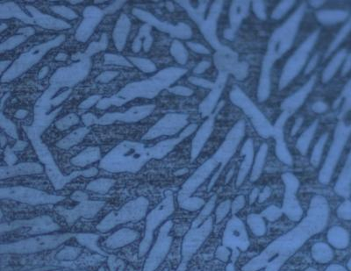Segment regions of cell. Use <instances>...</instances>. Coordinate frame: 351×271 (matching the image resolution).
Masks as SVG:
<instances>
[{
  "label": "cell",
  "mask_w": 351,
  "mask_h": 271,
  "mask_svg": "<svg viewBox=\"0 0 351 271\" xmlns=\"http://www.w3.org/2000/svg\"><path fill=\"white\" fill-rule=\"evenodd\" d=\"M187 69L169 67L160 70L156 75L147 79L127 83L111 98H103L96 105L99 110H105L111 106H122L136 98L152 99L158 96L162 90L169 89L177 80L184 76Z\"/></svg>",
  "instance_id": "cell-1"
},
{
  "label": "cell",
  "mask_w": 351,
  "mask_h": 271,
  "mask_svg": "<svg viewBox=\"0 0 351 271\" xmlns=\"http://www.w3.org/2000/svg\"><path fill=\"white\" fill-rule=\"evenodd\" d=\"M151 159L150 147L137 141H124L102 158L99 167L112 173H137Z\"/></svg>",
  "instance_id": "cell-2"
},
{
  "label": "cell",
  "mask_w": 351,
  "mask_h": 271,
  "mask_svg": "<svg viewBox=\"0 0 351 271\" xmlns=\"http://www.w3.org/2000/svg\"><path fill=\"white\" fill-rule=\"evenodd\" d=\"M71 58L75 62L59 68L54 73L49 81V87L37 100V104L42 105L50 101L61 89H72L89 75L92 66L91 58L86 56L84 53H76Z\"/></svg>",
  "instance_id": "cell-3"
},
{
  "label": "cell",
  "mask_w": 351,
  "mask_h": 271,
  "mask_svg": "<svg viewBox=\"0 0 351 271\" xmlns=\"http://www.w3.org/2000/svg\"><path fill=\"white\" fill-rule=\"evenodd\" d=\"M23 128L33 145L40 163L43 164L45 172L47 174V177L50 180L51 184L54 186L55 191H60L64 188L66 185H68L69 182L74 180L76 177H93L98 175V170L95 167L87 170L74 171L72 173H70V175H63L54 162V157L52 156L49 149L40 140V135L33 134L31 131L26 129L25 127Z\"/></svg>",
  "instance_id": "cell-4"
},
{
  "label": "cell",
  "mask_w": 351,
  "mask_h": 271,
  "mask_svg": "<svg viewBox=\"0 0 351 271\" xmlns=\"http://www.w3.org/2000/svg\"><path fill=\"white\" fill-rule=\"evenodd\" d=\"M76 234L65 233L59 235H37L30 238L20 240L15 243L1 244L0 254H14V255H29L39 253L42 251L54 250L61 246L69 239L75 238Z\"/></svg>",
  "instance_id": "cell-5"
},
{
  "label": "cell",
  "mask_w": 351,
  "mask_h": 271,
  "mask_svg": "<svg viewBox=\"0 0 351 271\" xmlns=\"http://www.w3.org/2000/svg\"><path fill=\"white\" fill-rule=\"evenodd\" d=\"M66 40L65 34H60L54 39L47 40L44 43L39 44L34 46L30 50L20 54L14 62H12L11 67L5 71L1 76L2 83H9L12 80L23 75L28 69H31L33 65L40 62V60L47 54L48 51L59 47Z\"/></svg>",
  "instance_id": "cell-6"
},
{
  "label": "cell",
  "mask_w": 351,
  "mask_h": 271,
  "mask_svg": "<svg viewBox=\"0 0 351 271\" xmlns=\"http://www.w3.org/2000/svg\"><path fill=\"white\" fill-rule=\"evenodd\" d=\"M149 199L139 197L126 203L119 211L111 212L98 225V231L105 234L120 225L139 222L147 216L149 209Z\"/></svg>",
  "instance_id": "cell-7"
},
{
  "label": "cell",
  "mask_w": 351,
  "mask_h": 271,
  "mask_svg": "<svg viewBox=\"0 0 351 271\" xmlns=\"http://www.w3.org/2000/svg\"><path fill=\"white\" fill-rule=\"evenodd\" d=\"M174 212V201L172 192H168L165 198L156 208L146 216L143 239L139 246V257H144L152 246L154 233L163 221H166Z\"/></svg>",
  "instance_id": "cell-8"
},
{
  "label": "cell",
  "mask_w": 351,
  "mask_h": 271,
  "mask_svg": "<svg viewBox=\"0 0 351 271\" xmlns=\"http://www.w3.org/2000/svg\"><path fill=\"white\" fill-rule=\"evenodd\" d=\"M0 199H11L30 206L55 205L66 199L64 196L53 195L47 192L25 186H12L0 189Z\"/></svg>",
  "instance_id": "cell-9"
},
{
  "label": "cell",
  "mask_w": 351,
  "mask_h": 271,
  "mask_svg": "<svg viewBox=\"0 0 351 271\" xmlns=\"http://www.w3.org/2000/svg\"><path fill=\"white\" fill-rule=\"evenodd\" d=\"M61 227L48 215H42L29 220L4 222L0 225V234L20 231L22 235H43L59 231Z\"/></svg>",
  "instance_id": "cell-10"
},
{
  "label": "cell",
  "mask_w": 351,
  "mask_h": 271,
  "mask_svg": "<svg viewBox=\"0 0 351 271\" xmlns=\"http://www.w3.org/2000/svg\"><path fill=\"white\" fill-rule=\"evenodd\" d=\"M172 225L171 221H167L160 228L156 243L149 250L142 271H156L165 259L172 243V237L170 235Z\"/></svg>",
  "instance_id": "cell-11"
},
{
  "label": "cell",
  "mask_w": 351,
  "mask_h": 271,
  "mask_svg": "<svg viewBox=\"0 0 351 271\" xmlns=\"http://www.w3.org/2000/svg\"><path fill=\"white\" fill-rule=\"evenodd\" d=\"M188 124V115L182 113H168L160 119L142 136L143 141H151L160 136H173Z\"/></svg>",
  "instance_id": "cell-12"
},
{
  "label": "cell",
  "mask_w": 351,
  "mask_h": 271,
  "mask_svg": "<svg viewBox=\"0 0 351 271\" xmlns=\"http://www.w3.org/2000/svg\"><path fill=\"white\" fill-rule=\"evenodd\" d=\"M132 13L141 21L145 22V24H149L152 27L157 29L160 32L168 33L173 38L187 40L192 37V29L188 25H186L183 22L178 23V25H172L168 22L160 20L151 12L145 11L140 8H134L132 10Z\"/></svg>",
  "instance_id": "cell-13"
},
{
  "label": "cell",
  "mask_w": 351,
  "mask_h": 271,
  "mask_svg": "<svg viewBox=\"0 0 351 271\" xmlns=\"http://www.w3.org/2000/svg\"><path fill=\"white\" fill-rule=\"evenodd\" d=\"M156 109V105H137L128 109L125 112H108L100 117L97 121L98 125L108 126L115 123L117 121L125 123H135L149 117Z\"/></svg>",
  "instance_id": "cell-14"
},
{
  "label": "cell",
  "mask_w": 351,
  "mask_h": 271,
  "mask_svg": "<svg viewBox=\"0 0 351 271\" xmlns=\"http://www.w3.org/2000/svg\"><path fill=\"white\" fill-rule=\"evenodd\" d=\"M104 201L97 200H87L84 202L78 203L77 206L71 209H67L62 206H56L55 212L65 220L66 223L72 226L76 221L81 218L83 219H93L101 211L105 206Z\"/></svg>",
  "instance_id": "cell-15"
},
{
  "label": "cell",
  "mask_w": 351,
  "mask_h": 271,
  "mask_svg": "<svg viewBox=\"0 0 351 271\" xmlns=\"http://www.w3.org/2000/svg\"><path fill=\"white\" fill-rule=\"evenodd\" d=\"M105 15H106L105 11L96 5H88L84 8L83 20L76 29L75 40L82 43L86 42L93 34L95 29L100 24Z\"/></svg>",
  "instance_id": "cell-16"
},
{
  "label": "cell",
  "mask_w": 351,
  "mask_h": 271,
  "mask_svg": "<svg viewBox=\"0 0 351 271\" xmlns=\"http://www.w3.org/2000/svg\"><path fill=\"white\" fill-rule=\"evenodd\" d=\"M25 8L26 11H28L30 16L33 18V25H38L42 28L56 31L71 28V25L69 22L61 18H55L51 15L42 13L33 5L26 4Z\"/></svg>",
  "instance_id": "cell-17"
},
{
  "label": "cell",
  "mask_w": 351,
  "mask_h": 271,
  "mask_svg": "<svg viewBox=\"0 0 351 271\" xmlns=\"http://www.w3.org/2000/svg\"><path fill=\"white\" fill-rule=\"evenodd\" d=\"M196 128H197V125L195 124L190 125L182 132L178 137L160 141L155 146L150 147L152 159H163V157H165L169 153L173 150L178 143H180L183 140H185V138L191 135L196 130Z\"/></svg>",
  "instance_id": "cell-18"
},
{
  "label": "cell",
  "mask_w": 351,
  "mask_h": 271,
  "mask_svg": "<svg viewBox=\"0 0 351 271\" xmlns=\"http://www.w3.org/2000/svg\"><path fill=\"white\" fill-rule=\"evenodd\" d=\"M44 170L43 166L37 163H22L15 164L13 166H1L0 179L4 180L10 177L41 174Z\"/></svg>",
  "instance_id": "cell-19"
},
{
  "label": "cell",
  "mask_w": 351,
  "mask_h": 271,
  "mask_svg": "<svg viewBox=\"0 0 351 271\" xmlns=\"http://www.w3.org/2000/svg\"><path fill=\"white\" fill-rule=\"evenodd\" d=\"M139 235V233L134 229L122 228L108 236L104 242V245L109 250H118L134 243Z\"/></svg>",
  "instance_id": "cell-20"
},
{
  "label": "cell",
  "mask_w": 351,
  "mask_h": 271,
  "mask_svg": "<svg viewBox=\"0 0 351 271\" xmlns=\"http://www.w3.org/2000/svg\"><path fill=\"white\" fill-rule=\"evenodd\" d=\"M131 20L125 13L120 15V18L116 22L115 26L112 32V39L114 41L117 50L123 51L127 43L128 34L130 33Z\"/></svg>",
  "instance_id": "cell-21"
},
{
  "label": "cell",
  "mask_w": 351,
  "mask_h": 271,
  "mask_svg": "<svg viewBox=\"0 0 351 271\" xmlns=\"http://www.w3.org/2000/svg\"><path fill=\"white\" fill-rule=\"evenodd\" d=\"M17 18L26 25H33V18L23 11L17 3L12 1L0 3V19Z\"/></svg>",
  "instance_id": "cell-22"
},
{
  "label": "cell",
  "mask_w": 351,
  "mask_h": 271,
  "mask_svg": "<svg viewBox=\"0 0 351 271\" xmlns=\"http://www.w3.org/2000/svg\"><path fill=\"white\" fill-rule=\"evenodd\" d=\"M152 26L149 24L141 25L139 29L137 36L135 37L132 43V51L134 53H139L141 47H143L145 53H148L151 49L153 45V37L151 35Z\"/></svg>",
  "instance_id": "cell-23"
},
{
  "label": "cell",
  "mask_w": 351,
  "mask_h": 271,
  "mask_svg": "<svg viewBox=\"0 0 351 271\" xmlns=\"http://www.w3.org/2000/svg\"><path fill=\"white\" fill-rule=\"evenodd\" d=\"M101 159L100 148L98 146H94V147H88L82 152H80L78 155L74 156L72 159L70 160V163L75 166L84 168L98 161H101Z\"/></svg>",
  "instance_id": "cell-24"
},
{
  "label": "cell",
  "mask_w": 351,
  "mask_h": 271,
  "mask_svg": "<svg viewBox=\"0 0 351 271\" xmlns=\"http://www.w3.org/2000/svg\"><path fill=\"white\" fill-rule=\"evenodd\" d=\"M91 129L89 127H83L77 128L76 130L72 131L71 133L67 134L65 137L56 142V147L61 149H69L75 147L76 145L79 144L80 142L84 140L87 134L90 133Z\"/></svg>",
  "instance_id": "cell-25"
},
{
  "label": "cell",
  "mask_w": 351,
  "mask_h": 271,
  "mask_svg": "<svg viewBox=\"0 0 351 271\" xmlns=\"http://www.w3.org/2000/svg\"><path fill=\"white\" fill-rule=\"evenodd\" d=\"M75 238L80 245L86 248L87 250L95 252V253L99 254L104 257L107 256V254L105 253V251H103L100 249V247L98 246L99 235H96V234H90V233H78V234H76Z\"/></svg>",
  "instance_id": "cell-26"
},
{
  "label": "cell",
  "mask_w": 351,
  "mask_h": 271,
  "mask_svg": "<svg viewBox=\"0 0 351 271\" xmlns=\"http://www.w3.org/2000/svg\"><path fill=\"white\" fill-rule=\"evenodd\" d=\"M116 180L112 178H98L91 181L86 186V190L99 194H106L115 185Z\"/></svg>",
  "instance_id": "cell-27"
},
{
  "label": "cell",
  "mask_w": 351,
  "mask_h": 271,
  "mask_svg": "<svg viewBox=\"0 0 351 271\" xmlns=\"http://www.w3.org/2000/svg\"><path fill=\"white\" fill-rule=\"evenodd\" d=\"M170 54L173 56L176 62L185 65L188 61L189 54L185 46L178 40H174L170 47Z\"/></svg>",
  "instance_id": "cell-28"
},
{
  "label": "cell",
  "mask_w": 351,
  "mask_h": 271,
  "mask_svg": "<svg viewBox=\"0 0 351 271\" xmlns=\"http://www.w3.org/2000/svg\"><path fill=\"white\" fill-rule=\"evenodd\" d=\"M82 251L83 250L81 248L68 245V246L63 247L62 250L56 254L55 258L58 261H64V262L76 260L80 257Z\"/></svg>",
  "instance_id": "cell-29"
},
{
  "label": "cell",
  "mask_w": 351,
  "mask_h": 271,
  "mask_svg": "<svg viewBox=\"0 0 351 271\" xmlns=\"http://www.w3.org/2000/svg\"><path fill=\"white\" fill-rule=\"evenodd\" d=\"M108 36H107L106 33H103L98 41H93V42H91V43L88 46L86 50L84 52V54H85L86 56H88V57L91 58V56H93L94 54H98L99 52L105 50V49L107 48V47H108Z\"/></svg>",
  "instance_id": "cell-30"
},
{
  "label": "cell",
  "mask_w": 351,
  "mask_h": 271,
  "mask_svg": "<svg viewBox=\"0 0 351 271\" xmlns=\"http://www.w3.org/2000/svg\"><path fill=\"white\" fill-rule=\"evenodd\" d=\"M128 61L137 69L144 73H153L156 71V66L154 62L147 58L129 56Z\"/></svg>",
  "instance_id": "cell-31"
},
{
  "label": "cell",
  "mask_w": 351,
  "mask_h": 271,
  "mask_svg": "<svg viewBox=\"0 0 351 271\" xmlns=\"http://www.w3.org/2000/svg\"><path fill=\"white\" fill-rule=\"evenodd\" d=\"M29 35L26 34H15L13 36L8 38L7 40H4L0 45V52L4 53V51L12 50L15 47H18L20 44L25 42V40L29 38Z\"/></svg>",
  "instance_id": "cell-32"
},
{
  "label": "cell",
  "mask_w": 351,
  "mask_h": 271,
  "mask_svg": "<svg viewBox=\"0 0 351 271\" xmlns=\"http://www.w3.org/2000/svg\"><path fill=\"white\" fill-rule=\"evenodd\" d=\"M79 121V117L76 115V113H69L62 119H58L55 122V127L59 131H65L77 125Z\"/></svg>",
  "instance_id": "cell-33"
},
{
  "label": "cell",
  "mask_w": 351,
  "mask_h": 271,
  "mask_svg": "<svg viewBox=\"0 0 351 271\" xmlns=\"http://www.w3.org/2000/svg\"><path fill=\"white\" fill-rule=\"evenodd\" d=\"M104 64L105 65L124 66V67H128V68H132L134 66L127 58H125L120 54H111V53H107L104 55Z\"/></svg>",
  "instance_id": "cell-34"
},
{
  "label": "cell",
  "mask_w": 351,
  "mask_h": 271,
  "mask_svg": "<svg viewBox=\"0 0 351 271\" xmlns=\"http://www.w3.org/2000/svg\"><path fill=\"white\" fill-rule=\"evenodd\" d=\"M51 11H53L55 14L59 15L62 18H66L68 20H74L76 18H78V14L76 11H73L72 9L62 5V4H55L50 6Z\"/></svg>",
  "instance_id": "cell-35"
},
{
  "label": "cell",
  "mask_w": 351,
  "mask_h": 271,
  "mask_svg": "<svg viewBox=\"0 0 351 271\" xmlns=\"http://www.w3.org/2000/svg\"><path fill=\"white\" fill-rule=\"evenodd\" d=\"M0 126L5 131V133H6L9 136H11V138L18 140V135L17 127H16V126H15L14 123H13L12 121H11L10 119L4 117L2 111H1V113H0Z\"/></svg>",
  "instance_id": "cell-36"
},
{
  "label": "cell",
  "mask_w": 351,
  "mask_h": 271,
  "mask_svg": "<svg viewBox=\"0 0 351 271\" xmlns=\"http://www.w3.org/2000/svg\"><path fill=\"white\" fill-rule=\"evenodd\" d=\"M107 265L110 271H125V264L123 261L115 256H109Z\"/></svg>",
  "instance_id": "cell-37"
},
{
  "label": "cell",
  "mask_w": 351,
  "mask_h": 271,
  "mask_svg": "<svg viewBox=\"0 0 351 271\" xmlns=\"http://www.w3.org/2000/svg\"><path fill=\"white\" fill-rule=\"evenodd\" d=\"M120 75V72L119 71H114V70H107V71H104V72L100 73L97 77L95 81L97 83H107L109 82H111L112 80L116 78L117 76Z\"/></svg>",
  "instance_id": "cell-38"
},
{
  "label": "cell",
  "mask_w": 351,
  "mask_h": 271,
  "mask_svg": "<svg viewBox=\"0 0 351 271\" xmlns=\"http://www.w3.org/2000/svg\"><path fill=\"white\" fill-rule=\"evenodd\" d=\"M103 97L101 95H92V96H90L89 98H86L85 100H83L79 105H78V108L82 109V110H87V109L91 108L92 106H94L95 105H98V102L101 100Z\"/></svg>",
  "instance_id": "cell-39"
},
{
  "label": "cell",
  "mask_w": 351,
  "mask_h": 271,
  "mask_svg": "<svg viewBox=\"0 0 351 271\" xmlns=\"http://www.w3.org/2000/svg\"><path fill=\"white\" fill-rule=\"evenodd\" d=\"M168 90L173 94L183 96V97H189V96H192L193 94V90L192 89L187 88V87L180 86V85L170 87L168 89Z\"/></svg>",
  "instance_id": "cell-40"
},
{
  "label": "cell",
  "mask_w": 351,
  "mask_h": 271,
  "mask_svg": "<svg viewBox=\"0 0 351 271\" xmlns=\"http://www.w3.org/2000/svg\"><path fill=\"white\" fill-rule=\"evenodd\" d=\"M17 161H18V157L11 150V148L7 146L4 149V162L7 163L8 166H13L17 163Z\"/></svg>",
  "instance_id": "cell-41"
},
{
  "label": "cell",
  "mask_w": 351,
  "mask_h": 271,
  "mask_svg": "<svg viewBox=\"0 0 351 271\" xmlns=\"http://www.w3.org/2000/svg\"><path fill=\"white\" fill-rule=\"evenodd\" d=\"M81 119H82L83 123L84 124V127H90L92 125L97 124L98 118L91 112H87L81 117Z\"/></svg>",
  "instance_id": "cell-42"
},
{
  "label": "cell",
  "mask_w": 351,
  "mask_h": 271,
  "mask_svg": "<svg viewBox=\"0 0 351 271\" xmlns=\"http://www.w3.org/2000/svg\"><path fill=\"white\" fill-rule=\"evenodd\" d=\"M124 4H126V1H125V0L115 1V2H113L112 4H109L107 7L104 9L105 14L107 15L114 13V12H116L118 10H120V8L123 6Z\"/></svg>",
  "instance_id": "cell-43"
},
{
  "label": "cell",
  "mask_w": 351,
  "mask_h": 271,
  "mask_svg": "<svg viewBox=\"0 0 351 271\" xmlns=\"http://www.w3.org/2000/svg\"><path fill=\"white\" fill-rule=\"evenodd\" d=\"M70 199H72L73 201L82 203L89 200V196L82 191H76V192H73L72 195L70 196Z\"/></svg>",
  "instance_id": "cell-44"
},
{
  "label": "cell",
  "mask_w": 351,
  "mask_h": 271,
  "mask_svg": "<svg viewBox=\"0 0 351 271\" xmlns=\"http://www.w3.org/2000/svg\"><path fill=\"white\" fill-rule=\"evenodd\" d=\"M188 47L192 49V50L194 51L196 53H199V54H208V50H207L206 47L200 45V44L193 43V42H188L187 43Z\"/></svg>",
  "instance_id": "cell-45"
},
{
  "label": "cell",
  "mask_w": 351,
  "mask_h": 271,
  "mask_svg": "<svg viewBox=\"0 0 351 271\" xmlns=\"http://www.w3.org/2000/svg\"><path fill=\"white\" fill-rule=\"evenodd\" d=\"M27 145H28V143H27L26 141H19V140H18V141H16L14 146L11 148V150H12L13 152H19V151L24 150V149L27 147Z\"/></svg>",
  "instance_id": "cell-46"
},
{
  "label": "cell",
  "mask_w": 351,
  "mask_h": 271,
  "mask_svg": "<svg viewBox=\"0 0 351 271\" xmlns=\"http://www.w3.org/2000/svg\"><path fill=\"white\" fill-rule=\"evenodd\" d=\"M17 33L18 34H26V35H29V36L31 37L35 33V30H34L33 26H25V27L18 29Z\"/></svg>",
  "instance_id": "cell-47"
},
{
  "label": "cell",
  "mask_w": 351,
  "mask_h": 271,
  "mask_svg": "<svg viewBox=\"0 0 351 271\" xmlns=\"http://www.w3.org/2000/svg\"><path fill=\"white\" fill-rule=\"evenodd\" d=\"M208 67H209V62H201L200 63H199L198 66L194 69L193 73H194V74H201V73L204 72Z\"/></svg>",
  "instance_id": "cell-48"
},
{
  "label": "cell",
  "mask_w": 351,
  "mask_h": 271,
  "mask_svg": "<svg viewBox=\"0 0 351 271\" xmlns=\"http://www.w3.org/2000/svg\"><path fill=\"white\" fill-rule=\"evenodd\" d=\"M11 64H12V62L10 61V60L1 61V62H0V73L3 75V74L11 67Z\"/></svg>",
  "instance_id": "cell-49"
},
{
  "label": "cell",
  "mask_w": 351,
  "mask_h": 271,
  "mask_svg": "<svg viewBox=\"0 0 351 271\" xmlns=\"http://www.w3.org/2000/svg\"><path fill=\"white\" fill-rule=\"evenodd\" d=\"M27 115H28V111L20 109V110H18V111L16 112V113L14 114V117L16 119H25V117Z\"/></svg>",
  "instance_id": "cell-50"
},
{
  "label": "cell",
  "mask_w": 351,
  "mask_h": 271,
  "mask_svg": "<svg viewBox=\"0 0 351 271\" xmlns=\"http://www.w3.org/2000/svg\"><path fill=\"white\" fill-rule=\"evenodd\" d=\"M48 72H49V68L47 66L43 67L42 69H40V71H39V74H38L39 79H42L44 77H46Z\"/></svg>",
  "instance_id": "cell-51"
},
{
  "label": "cell",
  "mask_w": 351,
  "mask_h": 271,
  "mask_svg": "<svg viewBox=\"0 0 351 271\" xmlns=\"http://www.w3.org/2000/svg\"><path fill=\"white\" fill-rule=\"evenodd\" d=\"M69 57L68 54H65V53H58L57 55L55 56V61L57 62H64Z\"/></svg>",
  "instance_id": "cell-52"
},
{
  "label": "cell",
  "mask_w": 351,
  "mask_h": 271,
  "mask_svg": "<svg viewBox=\"0 0 351 271\" xmlns=\"http://www.w3.org/2000/svg\"><path fill=\"white\" fill-rule=\"evenodd\" d=\"M166 7L167 9L169 10V11H170V12H172V11H175V6H174V4L172 2H167Z\"/></svg>",
  "instance_id": "cell-53"
},
{
  "label": "cell",
  "mask_w": 351,
  "mask_h": 271,
  "mask_svg": "<svg viewBox=\"0 0 351 271\" xmlns=\"http://www.w3.org/2000/svg\"><path fill=\"white\" fill-rule=\"evenodd\" d=\"M188 172V170L187 169H184V170H178L177 172H175V176H180V175H184V174Z\"/></svg>",
  "instance_id": "cell-54"
},
{
  "label": "cell",
  "mask_w": 351,
  "mask_h": 271,
  "mask_svg": "<svg viewBox=\"0 0 351 271\" xmlns=\"http://www.w3.org/2000/svg\"><path fill=\"white\" fill-rule=\"evenodd\" d=\"M0 140H1V148H3L4 146H5V143H6V139H5L4 135L2 134V135H1V138H0Z\"/></svg>",
  "instance_id": "cell-55"
},
{
  "label": "cell",
  "mask_w": 351,
  "mask_h": 271,
  "mask_svg": "<svg viewBox=\"0 0 351 271\" xmlns=\"http://www.w3.org/2000/svg\"><path fill=\"white\" fill-rule=\"evenodd\" d=\"M8 25H6V24H4V23H2L1 25H0V33H3L4 32V30L5 28H7Z\"/></svg>",
  "instance_id": "cell-56"
},
{
  "label": "cell",
  "mask_w": 351,
  "mask_h": 271,
  "mask_svg": "<svg viewBox=\"0 0 351 271\" xmlns=\"http://www.w3.org/2000/svg\"><path fill=\"white\" fill-rule=\"evenodd\" d=\"M9 96H10V93H7V94H5L4 98H2V101H1V111H2V109H3V105H4V100H5V99H6Z\"/></svg>",
  "instance_id": "cell-57"
},
{
  "label": "cell",
  "mask_w": 351,
  "mask_h": 271,
  "mask_svg": "<svg viewBox=\"0 0 351 271\" xmlns=\"http://www.w3.org/2000/svg\"><path fill=\"white\" fill-rule=\"evenodd\" d=\"M185 271V264H182L179 267H178V271Z\"/></svg>",
  "instance_id": "cell-58"
},
{
  "label": "cell",
  "mask_w": 351,
  "mask_h": 271,
  "mask_svg": "<svg viewBox=\"0 0 351 271\" xmlns=\"http://www.w3.org/2000/svg\"><path fill=\"white\" fill-rule=\"evenodd\" d=\"M69 4H82V3H84V1H69Z\"/></svg>",
  "instance_id": "cell-59"
},
{
  "label": "cell",
  "mask_w": 351,
  "mask_h": 271,
  "mask_svg": "<svg viewBox=\"0 0 351 271\" xmlns=\"http://www.w3.org/2000/svg\"><path fill=\"white\" fill-rule=\"evenodd\" d=\"M94 3L95 4H103V3H105V1H95Z\"/></svg>",
  "instance_id": "cell-60"
},
{
  "label": "cell",
  "mask_w": 351,
  "mask_h": 271,
  "mask_svg": "<svg viewBox=\"0 0 351 271\" xmlns=\"http://www.w3.org/2000/svg\"><path fill=\"white\" fill-rule=\"evenodd\" d=\"M98 271H105V268L104 267H101L99 270H98Z\"/></svg>",
  "instance_id": "cell-61"
},
{
  "label": "cell",
  "mask_w": 351,
  "mask_h": 271,
  "mask_svg": "<svg viewBox=\"0 0 351 271\" xmlns=\"http://www.w3.org/2000/svg\"><path fill=\"white\" fill-rule=\"evenodd\" d=\"M163 271H169V270H167V269H165V270H163Z\"/></svg>",
  "instance_id": "cell-62"
},
{
  "label": "cell",
  "mask_w": 351,
  "mask_h": 271,
  "mask_svg": "<svg viewBox=\"0 0 351 271\" xmlns=\"http://www.w3.org/2000/svg\"></svg>",
  "instance_id": "cell-63"
}]
</instances>
